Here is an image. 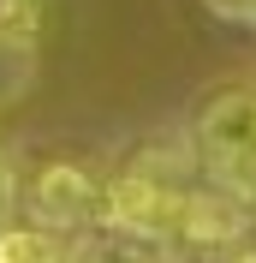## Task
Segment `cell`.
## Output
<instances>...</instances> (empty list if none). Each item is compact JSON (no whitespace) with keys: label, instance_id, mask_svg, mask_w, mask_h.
I'll return each mask as SVG.
<instances>
[{"label":"cell","instance_id":"obj_1","mask_svg":"<svg viewBox=\"0 0 256 263\" xmlns=\"http://www.w3.org/2000/svg\"><path fill=\"white\" fill-rule=\"evenodd\" d=\"M197 162L208 167V185L256 197V90H221L197 108Z\"/></svg>","mask_w":256,"mask_h":263},{"label":"cell","instance_id":"obj_2","mask_svg":"<svg viewBox=\"0 0 256 263\" xmlns=\"http://www.w3.org/2000/svg\"><path fill=\"white\" fill-rule=\"evenodd\" d=\"M179 185L173 180H155L143 167H125L113 174L108 185H96V221L108 233H125L137 246H167L179 228Z\"/></svg>","mask_w":256,"mask_h":263},{"label":"cell","instance_id":"obj_3","mask_svg":"<svg viewBox=\"0 0 256 263\" xmlns=\"http://www.w3.org/2000/svg\"><path fill=\"white\" fill-rule=\"evenodd\" d=\"M30 210H36V228L42 233L83 228V221H96V180L78 162H48L30 180Z\"/></svg>","mask_w":256,"mask_h":263},{"label":"cell","instance_id":"obj_4","mask_svg":"<svg viewBox=\"0 0 256 263\" xmlns=\"http://www.w3.org/2000/svg\"><path fill=\"white\" fill-rule=\"evenodd\" d=\"M244 228H250V203L221 192V185H197V192L179 197L173 239H185V246H239Z\"/></svg>","mask_w":256,"mask_h":263},{"label":"cell","instance_id":"obj_5","mask_svg":"<svg viewBox=\"0 0 256 263\" xmlns=\"http://www.w3.org/2000/svg\"><path fill=\"white\" fill-rule=\"evenodd\" d=\"M66 251H60V239L54 233H42V228H0V263H60Z\"/></svg>","mask_w":256,"mask_h":263},{"label":"cell","instance_id":"obj_6","mask_svg":"<svg viewBox=\"0 0 256 263\" xmlns=\"http://www.w3.org/2000/svg\"><path fill=\"white\" fill-rule=\"evenodd\" d=\"M42 0H0V42H30Z\"/></svg>","mask_w":256,"mask_h":263},{"label":"cell","instance_id":"obj_7","mask_svg":"<svg viewBox=\"0 0 256 263\" xmlns=\"http://www.w3.org/2000/svg\"><path fill=\"white\" fill-rule=\"evenodd\" d=\"M215 18H232V24H256V0H203Z\"/></svg>","mask_w":256,"mask_h":263},{"label":"cell","instance_id":"obj_8","mask_svg":"<svg viewBox=\"0 0 256 263\" xmlns=\"http://www.w3.org/2000/svg\"><path fill=\"white\" fill-rule=\"evenodd\" d=\"M12 203H18V174H12V162H6V156H0V228H6Z\"/></svg>","mask_w":256,"mask_h":263},{"label":"cell","instance_id":"obj_9","mask_svg":"<svg viewBox=\"0 0 256 263\" xmlns=\"http://www.w3.org/2000/svg\"><path fill=\"white\" fill-rule=\"evenodd\" d=\"M60 263H108L101 251H72V257H60Z\"/></svg>","mask_w":256,"mask_h":263},{"label":"cell","instance_id":"obj_10","mask_svg":"<svg viewBox=\"0 0 256 263\" xmlns=\"http://www.w3.org/2000/svg\"><path fill=\"white\" fill-rule=\"evenodd\" d=\"M221 263H256V251H232V257H221Z\"/></svg>","mask_w":256,"mask_h":263}]
</instances>
